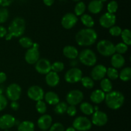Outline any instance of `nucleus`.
I'll return each mask as SVG.
<instances>
[{
    "instance_id": "obj_1",
    "label": "nucleus",
    "mask_w": 131,
    "mask_h": 131,
    "mask_svg": "<svg viewBox=\"0 0 131 131\" xmlns=\"http://www.w3.org/2000/svg\"><path fill=\"white\" fill-rule=\"evenodd\" d=\"M98 35L93 28H83L80 30L75 36L77 44L81 46H90L96 42Z\"/></svg>"
},
{
    "instance_id": "obj_2",
    "label": "nucleus",
    "mask_w": 131,
    "mask_h": 131,
    "mask_svg": "<svg viewBox=\"0 0 131 131\" xmlns=\"http://www.w3.org/2000/svg\"><path fill=\"white\" fill-rule=\"evenodd\" d=\"M104 101L110 109L117 110L123 105L125 101V97L120 91H111L106 94Z\"/></svg>"
},
{
    "instance_id": "obj_3",
    "label": "nucleus",
    "mask_w": 131,
    "mask_h": 131,
    "mask_svg": "<svg viewBox=\"0 0 131 131\" xmlns=\"http://www.w3.org/2000/svg\"><path fill=\"white\" fill-rule=\"evenodd\" d=\"M8 30V33L11 35L12 37H21L26 30V21L24 18L21 17L14 18L10 23Z\"/></svg>"
},
{
    "instance_id": "obj_4",
    "label": "nucleus",
    "mask_w": 131,
    "mask_h": 131,
    "mask_svg": "<svg viewBox=\"0 0 131 131\" xmlns=\"http://www.w3.org/2000/svg\"><path fill=\"white\" fill-rule=\"evenodd\" d=\"M78 59L80 62L86 66H94L97 63V56L93 50L84 49L78 55Z\"/></svg>"
},
{
    "instance_id": "obj_5",
    "label": "nucleus",
    "mask_w": 131,
    "mask_h": 131,
    "mask_svg": "<svg viewBox=\"0 0 131 131\" xmlns=\"http://www.w3.org/2000/svg\"><path fill=\"white\" fill-rule=\"evenodd\" d=\"M97 50L104 57L112 56L115 53V45L109 40L102 39L99 41L97 44Z\"/></svg>"
},
{
    "instance_id": "obj_6",
    "label": "nucleus",
    "mask_w": 131,
    "mask_h": 131,
    "mask_svg": "<svg viewBox=\"0 0 131 131\" xmlns=\"http://www.w3.org/2000/svg\"><path fill=\"white\" fill-rule=\"evenodd\" d=\"M83 77V72L79 68L74 67L67 71L64 78L67 83H75L80 82Z\"/></svg>"
},
{
    "instance_id": "obj_7",
    "label": "nucleus",
    "mask_w": 131,
    "mask_h": 131,
    "mask_svg": "<svg viewBox=\"0 0 131 131\" xmlns=\"http://www.w3.org/2000/svg\"><path fill=\"white\" fill-rule=\"evenodd\" d=\"M72 126L76 130L88 131L92 127V123L90 119L85 116H78L74 119Z\"/></svg>"
},
{
    "instance_id": "obj_8",
    "label": "nucleus",
    "mask_w": 131,
    "mask_h": 131,
    "mask_svg": "<svg viewBox=\"0 0 131 131\" xmlns=\"http://www.w3.org/2000/svg\"><path fill=\"white\" fill-rule=\"evenodd\" d=\"M39 45L33 42L32 47L28 49L25 53L24 59L26 62L29 64H35L40 59V53L38 51Z\"/></svg>"
},
{
    "instance_id": "obj_9",
    "label": "nucleus",
    "mask_w": 131,
    "mask_h": 131,
    "mask_svg": "<svg viewBox=\"0 0 131 131\" xmlns=\"http://www.w3.org/2000/svg\"><path fill=\"white\" fill-rule=\"evenodd\" d=\"M84 98L83 92L79 89L71 90L66 96V101L70 105H75L81 104Z\"/></svg>"
},
{
    "instance_id": "obj_10",
    "label": "nucleus",
    "mask_w": 131,
    "mask_h": 131,
    "mask_svg": "<svg viewBox=\"0 0 131 131\" xmlns=\"http://www.w3.org/2000/svg\"><path fill=\"white\" fill-rule=\"evenodd\" d=\"M21 93V87L16 83L10 84L6 89V97L11 101H17L20 98Z\"/></svg>"
},
{
    "instance_id": "obj_11",
    "label": "nucleus",
    "mask_w": 131,
    "mask_h": 131,
    "mask_svg": "<svg viewBox=\"0 0 131 131\" xmlns=\"http://www.w3.org/2000/svg\"><path fill=\"white\" fill-rule=\"evenodd\" d=\"M28 97L34 101L42 100L44 96V91L43 89L38 86H32L29 87L27 91Z\"/></svg>"
},
{
    "instance_id": "obj_12",
    "label": "nucleus",
    "mask_w": 131,
    "mask_h": 131,
    "mask_svg": "<svg viewBox=\"0 0 131 131\" xmlns=\"http://www.w3.org/2000/svg\"><path fill=\"white\" fill-rule=\"evenodd\" d=\"M35 64L36 71L40 74H46L51 71V63L47 59H39Z\"/></svg>"
},
{
    "instance_id": "obj_13",
    "label": "nucleus",
    "mask_w": 131,
    "mask_h": 131,
    "mask_svg": "<svg viewBox=\"0 0 131 131\" xmlns=\"http://www.w3.org/2000/svg\"><path fill=\"white\" fill-rule=\"evenodd\" d=\"M78 17L73 13H67L61 19V25L65 29L70 30L72 28L78 23Z\"/></svg>"
},
{
    "instance_id": "obj_14",
    "label": "nucleus",
    "mask_w": 131,
    "mask_h": 131,
    "mask_svg": "<svg viewBox=\"0 0 131 131\" xmlns=\"http://www.w3.org/2000/svg\"><path fill=\"white\" fill-rule=\"evenodd\" d=\"M107 121H108V117L104 112L97 110L94 111V113L92 114L91 121L95 125L102 127L107 123Z\"/></svg>"
},
{
    "instance_id": "obj_15",
    "label": "nucleus",
    "mask_w": 131,
    "mask_h": 131,
    "mask_svg": "<svg viewBox=\"0 0 131 131\" xmlns=\"http://www.w3.org/2000/svg\"><path fill=\"white\" fill-rule=\"evenodd\" d=\"M116 17L114 14L106 12L102 14L99 19V24L104 28H110L116 23Z\"/></svg>"
},
{
    "instance_id": "obj_16",
    "label": "nucleus",
    "mask_w": 131,
    "mask_h": 131,
    "mask_svg": "<svg viewBox=\"0 0 131 131\" xmlns=\"http://www.w3.org/2000/svg\"><path fill=\"white\" fill-rule=\"evenodd\" d=\"M107 68L103 64H98L95 66L91 71V78L93 80H101L106 75Z\"/></svg>"
},
{
    "instance_id": "obj_17",
    "label": "nucleus",
    "mask_w": 131,
    "mask_h": 131,
    "mask_svg": "<svg viewBox=\"0 0 131 131\" xmlns=\"http://www.w3.org/2000/svg\"><path fill=\"white\" fill-rule=\"evenodd\" d=\"M15 118L10 114H5L0 117V128L9 129L15 125Z\"/></svg>"
},
{
    "instance_id": "obj_18",
    "label": "nucleus",
    "mask_w": 131,
    "mask_h": 131,
    "mask_svg": "<svg viewBox=\"0 0 131 131\" xmlns=\"http://www.w3.org/2000/svg\"><path fill=\"white\" fill-rule=\"evenodd\" d=\"M52 117L49 114H43L41 116L37 121V125L42 130H47L52 125Z\"/></svg>"
},
{
    "instance_id": "obj_19",
    "label": "nucleus",
    "mask_w": 131,
    "mask_h": 131,
    "mask_svg": "<svg viewBox=\"0 0 131 131\" xmlns=\"http://www.w3.org/2000/svg\"><path fill=\"white\" fill-rule=\"evenodd\" d=\"M46 82L49 87H54L60 83V77L56 72L51 71L46 74Z\"/></svg>"
},
{
    "instance_id": "obj_20",
    "label": "nucleus",
    "mask_w": 131,
    "mask_h": 131,
    "mask_svg": "<svg viewBox=\"0 0 131 131\" xmlns=\"http://www.w3.org/2000/svg\"><path fill=\"white\" fill-rule=\"evenodd\" d=\"M63 54L67 59L73 60L78 57L79 55V51L75 46L67 45L63 49Z\"/></svg>"
},
{
    "instance_id": "obj_21",
    "label": "nucleus",
    "mask_w": 131,
    "mask_h": 131,
    "mask_svg": "<svg viewBox=\"0 0 131 131\" xmlns=\"http://www.w3.org/2000/svg\"><path fill=\"white\" fill-rule=\"evenodd\" d=\"M125 58L121 54L115 53H114L111 56V64L113 66V68H116V69L121 68L125 65Z\"/></svg>"
},
{
    "instance_id": "obj_22",
    "label": "nucleus",
    "mask_w": 131,
    "mask_h": 131,
    "mask_svg": "<svg viewBox=\"0 0 131 131\" xmlns=\"http://www.w3.org/2000/svg\"><path fill=\"white\" fill-rule=\"evenodd\" d=\"M106 93L101 89H96L91 93L90 98L93 103L95 104H99L104 101Z\"/></svg>"
},
{
    "instance_id": "obj_23",
    "label": "nucleus",
    "mask_w": 131,
    "mask_h": 131,
    "mask_svg": "<svg viewBox=\"0 0 131 131\" xmlns=\"http://www.w3.org/2000/svg\"><path fill=\"white\" fill-rule=\"evenodd\" d=\"M103 6V3L99 0H92L88 5V10L92 14H97L102 11Z\"/></svg>"
},
{
    "instance_id": "obj_24",
    "label": "nucleus",
    "mask_w": 131,
    "mask_h": 131,
    "mask_svg": "<svg viewBox=\"0 0 131 131\" xmlns=\"http://www.w3.org/2000/svg\"><path fill=\"white\" fill-rule=\"evenodd\" d=\"M43 98L46 103L51 105H55L60 101V98L56 92L53 91H48L44 95Z\"/></svg>"
},
{
    "instance_id": "obj_25",
    "label": "nucleus",
    "mask_w": 131,
    "mask_h": 131,
    "mask_svg": "<svg viewBox=\"0 0 131 131\" xmlns=\"http://www.w3.org/2000/svg\"><path fill=\"white\" fill-rule=\"evenodd\" d=\"M18 131H34L35 125L31 121H23L18 125Z\"/></svg>"
},
{
    "instance_id": "obj_26",
    "label": "nucleus",
    "mask_w": 131,
    "mask_h": 131,
    "mask_svg": "<svg viewBox=\"0 0 131 131\" xmlns=\"http://www.w3.org/2000/svg\"><path fill=\"white\" fill-rule=\"evenodd\" d=\"M81 111L84 114L87 116L91 115L94 113V109H93V106L91 104L87 101H84V102H81L80 104V107H79Z\"/></svg>"
},
{
    "instance_id": "obj_27",
    "label": "nucleus",
    "mask_w": 131,
    "mask_h": 131,
    "mask_svg": "<svg viewBox=\"0 0 131 131\" xmlns=\"http://www.w3.org/2000/svg\"><path fill=\"white\" fill-rule=\"evenodd\" d=\"M101 89L105 93L110 92L113 89V84L111 80L107 78H104L101 80Z\"/></svg>"
},
{
    "instance_id": "obj_28",
    "label": "nucleus",
    "mask_w": 131,
    "mask_h": 131,
    "mask_svg": "<svg viewBox=\"0 0 131 131\" xmlns=\"http://www.w3.org/2000/svg\"><path fill=\"white\" fill-rule=\"evenodd\" d=\"M81 21L87 28H92L94 26L95 21L93 17L89 14H84L81 16Z\"/></svg>"
},
{
    "instance_id": "obj_29",
    "label": "nucleus",
    "mask_w": 131,
    "mask_h": 131,
    "mask_svg": "<svg viewBox=\"0 0 131 131\" xmlns=\"http://www.w3.org/2000/svg\"><path fill=\"white\" fill-rule=\"evenodd\" d=\"M118 77L123 82H128L131 78V68L130 67H126L122 69L119 73Z\"/></svg>"
},
{
    "instance_id": "obj_30",
    "label": "nucleus",
    "mask_w": 131,
    "mask_h": 131,
    "mask_svg": "<svg viewBox=\"0 0 131 131\" xmlns=\"http://www.w3.org/2000/svg\"><path fill=\"white\" fill-rule=\"evenodd\" d=\"M86 10V5L83 1H78L74 7V14L76 16H81Z\"/></svg>"
},
{
    "instance_id": "obj_31",
    "label": "nucleus",
    "mask_w": 131,
    "mask_h": 131,
    "mask_svg": "<svg viewBox=\"0 0 131 131\" xmlns=\"http://www.w3.org/2000/svg\"><path fill=\"white\" fill-rule=\"evenodd\" d=\"M81 84L83 85V87L88 89H92L95 86L94 80L91 77H88V76L82 77L81 80Z\"/></svg>"
},
{
    "instance_id": "obj_32",
    "label": "nucleus",
    "mask_w": 131,
    "mask_h": 131,
    "mask_svg": "<svg viewBox=\"0 0 131 131\" xmlns=\"http://www.w3.org/2000/svg\"><path fill=\"white\" fill-rule=\"evenodd\" d=\"M120 35H121L124 43L127 45L128 46L131 45V32L130 30L127 28L122 30Z\"/></svg>"
},
{
    "instance_id": "obj_33",
    "label": "nucleus",
    "mask_w": 131,
    "mask_h": 131,
    "mask_svg": "<svg viewBox=\"0 0 131 131\" xmlns=\"http://www.w3.org/2000/svg\"><path fill=\"white\" fill-rule=\"evenodd\" d=\"M54 112L57 114H63L66 113L68 105L65 101H59L56 105H55Z\"/></svg>"
},
{
    "instance_id": "obj_34",
    "label": "nucleus",
    "mask_w": 131,
    "mask_h": 131,
    "mask_svg": "<svg viewBox=\"0 0 131 131\" xmlns=\"http://www.w3.org/2000/svg\"><path fill=\"white\" fill-rule=\"evenodd\" d=\"M19 43L24 48L29 49L33 46V42L31 38L28 37H22L19 39Z\"/></svg>"
},
{
    "instance_id": "obj_35",
    "label": "nucleus",
    "mask_w": 131,
    "mask_h": 131,
    "mask_svg": "<svg viewBox=\"0 0 131 131\" xmlns=\"http://www.w3.org/2000/svg\"><path fill=\"white\" fill-rule=\"evenodd\" d=\"M106 75L108 77L107 78H109L110 80H115L118 78L119 73L116 68L112 67V68H107V71H106Z\"/></svg>"
},
{
    "instance_id": "obj_36",
    "label": "nucleus",
    "mask_w": 131,
    "mask_h": 131,
    "mask_svg": "<svg viewBox=\"0 0 131 131\" xmlns=\"http://www.w3.org/2000/svg\"><path fill=\"white\" fill-rule=\"evenodd\" d=\"M35 108L39 114H43L47 111V105H46V104L43 100L37 101V104L35 105Z\"/></svg>"
},
{
    "instance_id": "obj_37",
    "label": "nucleus",
    "mask_w": 131,
    "mask_h": 131,
    "mask_svg": "<svg viewBox=\"0 0 131 131\" xmlns=\"http://www.w3.org/2000/svg\"><path fill=\"white\" fill-rule=\"evenodd\" d=\"M64 68H65V65L62 62L56 61L51 64V71L57 73L63 71Z\"/></svg>"
},
{
    "instance_id": "obj_38",
    "label": "nucleus",
    "mask_w": 131,
    "mask_h": 131,
    "mask_svg": "<svg viewBox=\"0 0 131 131\" xmlns=\"http://www.w3.org/2000/svg\"><path fill=\"white\" fill-rule=\"evenodd\" d=\"M128 50V46L124 42H119L115 45V52L116 53L122 54L125 53Z\"/></svg>"
},
{
    "instance_id": "obj_39",
    "label": "nucleus",
    "mask_w": 131,
    "mask_h": 131,
    "mask_svg": "<svg viewBox=\"0 0 131 131\" xmlns=\"http://www.w3.org/2000/svg\"><path fill=\"white\" fill-rule=\"evenodd\" d=\"M9 17V12L5 7L0 8V24L5 23Z\"/></svg>"
},
{
    "instance_id": "obj_40",
    "label": "nucleus",
    "mask_w": 131,
    "mask_h": 131,
    "mask_svg": "<svg viewBox=\"0 0 131 131\" xmlns=\"http://www.w3.org/2000/svg\"><path fill=\"white\" fill-rule=\"evenodd\" d=\"M118 3L115 0L111 1L107 4V12L111 13V14H115L118 10Z\"/></svg>"
},
{
    "instance_id": "obj_41",
    "label": "nucleus",
    "mask_w": 131,
    "mask_h": 131,
    "mask_svg": "<svg viewBox=\"0 0 131 131\" xmlns=\"http://www.w3.org/2000/svg\"><path fill=\"white\" fill-rule=\"evenodd\" d=\"M122 29L118 26H113L109 28V33L113 37H118L121 35Z\"/></svg>"
},
{
    "instance_id": "obj_42",
    "label": "nucleus",
    "mask_w": 131,
    "mask_h": 131,
    "mask_svg": "<svg viewBox=\"0 0 131 131\" xmlns=\"http://www.w3.org/2000/svg\"><path fill=\"white\" fill-rule=\"evenodd\" d=\"M49 131H65V128L61 123L56 122L51 126Z\"/></svg>"
},
{
    "instance_id": "obj_43",
    "label": "nucleus",
    "mask_w": 131,
    "mask_h": 131,
    "mask_svg": "<svg viewBox=\"0 0 131 131\" xmlns=\"http://www.w3.org/2000/svg\"><path fill=\"white\" fill-rule=\"evenodd\" d=\"M8 105V100L6 96L0 95V111L3 110Z\"/></svg>"
},
{
    "instance_id": "obj_44",
    "label": "nucleus",
    "mask_w": 131,
    "mask_h": 131,
    "mask_svg": "<svg viewBox=\"0 0 131 131\" xmlns=\"http://www.w3.org/2000/svg\"><path fill=\"white\" fill-rule=\"evenodd\" d=\"M66 113L70 116H74L77 114V109L74 105H69L68 106Z\"/></svg>"
},
{
    "instance_id": "obj_45",
    "label": "nucleus",
    "mask_w": 131,
    "mask_h": 131,
    "mask_svg": "<svg viewBox=\"0 0 131 131\" xmlns=\"http://www.w3.org/2000/svg\"><path fill=\"white\" fill-rule=\"evenodd\" d=\"M14 0H0V6L2 7L8 6L14 2Z\"/></svg>"
},
{
    "instance_id": "obj_46",
    "label": "nucleus",
    "mask_w": 131,
    "mask_h": 131,
    "mask_svg": "<svg viewBox=\"0 0 131 131\" xmlns=\"http://www.w3.org/2000/svg\"><path fill=\"white\" fill-rule=\"evenodd\" d=\"M10 107L12 110H17L19 109V104L17 101H12L10 104Z\"/></svg>"
},
{
    "instance_id": "obj_47",
    "label": "nucleus",
    "mask_w": 131,
    "mask_h": 131,
    "mask_svg": "<svg viewBox=\"0 0 131 131\" xmlns=\"http://www.w3.org/2000/svg\"><path fill=\"white\" fill-rule=\"evenodd\" d=\"M8 32L7 30L6 29V28H5L3 26L0 25V38H3V37H5V35L7 34Z\"/></svg>"
},
{
    "instance_id": "obj_48",
    "label": "nucleus",
    "mask_w": 131,
    "mask_h": 131,
    "mask_svg": "<svg viewBox=\"0 0 131 131\" xmlns=\"http://www.w3.org/2000/svg\"><path fill=\"white\" fill-rule=\"evenodd\" d=\"M6 74L4 72H0V84L4 83L6 80Z\"/></svg>"
},
{
    "instance_id": "obj_49",
    "label": "nucleus",
    "mask_w": 131,
    "mask_h": 131,
    "mask_svg": "<svg viewBox=\"0 0 131 131\" xmlns=\"http://www.w3.org/2000/svg\"><path fill=\"white\" fill-rule=\"evenodd\" d=\"M54 1L55 0H43V3L47 6H52L54 3Z\"/></svg>"
},
{
    "instance_id": "obj_50",
    "label": "nucleus",
    "mask_w": 131,
    "mask_h": 131,
    "mask_svg": "<svg viewBox=\"0 0 131 131\" xmlns=\"http://www.w3.org/2000/svg\"><path fill=\"white\" fill-rule=\"evenodd\" d=\"M5 39H6V41H10V40L12 39V36L10 34H9L8 33H7V34L5 35Z\"/></svg>"
},
{
    "instance_id": "obj_51",
    "label": "nucleus",
    "mask_w": 131,
    "mask_h": 131,
    "mask_svg": "<svg viewBox=\"0 0 131 131\" xmlns=\"http://www.w3.org/2000/svg\"><path fill=\"white\" fill-rule=\"evenodd\" d=\"M65 131H76V130H75L73 127H68Z\"/></svg>"
},
{
    "instance_id": "obj_52",
    "label": "nucleus",
    "mask_w": 131,
    "mask_h": 131,
    "mask_svg": "<svg viewBox=\"0 0 131 131\" xmlns=\"http://www.w3.org/2000/svg\"><path fill=\"white\" fill-rule=\"evenodd\" d=\"M4 91V88L1 86H0V95H2Z\"/></svg>"
},
{
    "instance_id": "obj_53",
    "label": "nucleus",
    "mask_w": 131,
    "mask_h": 131,
    "mask_svg": "<svg viewBox=\"0 0 131 131\" xmlns=\"http://www.w3.org/2000/svg\"><path fill=\"white\" fill-rule=\"evenodd\" d=\"M99 1H101L102 3H105V2H106L107 0H99Z\"/></svg>"
},
{
    "instance_id": "obj_54",
    "label": "nucleus",
    "mask_w": 131,
    "mask_h": 131,
    "mask_svg": "<svg viewBox=\"0 0 131 131\" xmlns=\"http://www.w3.org/2000/svg\"><path fill=\"white\" fill-rule=\"evenodd\" d=\"M74 1H76V2H78V1H80L81 0H73Z\"/></svg>"
},
{
    "instance_id": "obj_55",
    "label": "nucleus",
    "mask_w": 131,
    "mask_h": 131,
    "mask_svg": "<svg viewBox=\"0 0 131 131\" xmlns=\"http://www.w3.org/2000/svg\"><path fill=\"white\" fill-rule=\"evenodd\" d=\"M6 131H9V130H6Z\"/></svg>"
}]
</instances>
